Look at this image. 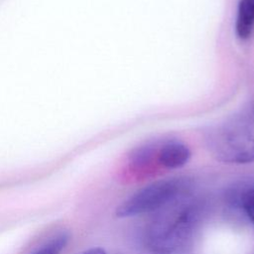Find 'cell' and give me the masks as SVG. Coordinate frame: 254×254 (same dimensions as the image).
I'll use <instances>...</instances> for the list:
<instances>
[{"mask_svg":"<svg viewBox=\"0 0 254 254\" xmlns=\"http://www.w3.org/2000/svg\"><path fill=\"white\" fill-rule=\"evenodd\" d=\"M241 203L246 215L254 223V189L247 190L243 194Z\"/></svg>","mask_w":254,"mask_h":254,"instance_id":"7","label":"cell"},{"mask_svg":"<svg viewBox=\"0 0 254 254\" xmlns=\"http://www.w3.org/2000/svg\"><path fill=\"white\" fill-rule=\"evenodd\" d=\"M205 148L217 161L246 164L254 161V100L209 126L203 135Z\"/></svg>","mask_w":254,"mask_h":254,"instance_id":"1","label":"cell"},{"mask_svg":"<svg viewBox=\"0 0 254 254\" xmlns=\"http://www.w3.org/2000/svg\"><path fill=\"white\" fill-rule=\"evenodd\" d=\"M159 210L145 230V245L153 254H172L191 235L199 208L193 201L177 198Z\"/></svg>","mask_w":254,"mask_h":254,"instance_id":"2","label":"cell"},{"mask_svg":"<svg viewBox=\"0 0 254 254\" xmlns=\"http://www.w3.org/2000/svg\"><path fill=\"white\" fill-rule=\"evenodd\" d=\"M69 239L70 234L68 231H59L39 246L32 254H61L66 247Z\"/></svg>","mask_w":254,"mask_h":254,"instance_id":"6","label":"cell"},{"mask_svg":"<svg viewBox=\"0 0 254 254\" xmlns=\"http://www.w3.org/2000/svg\"><path fill=\"white\" fill-rule=\"evenodd\" d=\"M254 30V0H239L235 17V34L244 41Z\"/></svg>","mask_w":254,"mask_h":254,"instance_id":"5","label":"cell"},{"mask_svg":"<svg viewBox=\"0 0 254 254\" xmlns=\"http://www.w3.org/2000/svg\"><path fill=\"white\" fill-rule=\"evenodd\" d=\"M186 181L168 179L152 183L118 205L117 217H132L161 209L179 198L185 191Z\"/></svg>","mask_w":254,"mask_h":254,"instance_id":"3","label":"cell"},{"mask_svg":"<svg viewBox=\"0 0 254 254\" xmlns=\"http://www.w3.org/2000/svg\"><path fill=\"white\" fill-rule=\"evenodd\" d=\"M190 148L177 140H169L157 147L158 165L165 169H178L185 166L190 159Z\"/></svg>","mask_w":254,"mask_h":254,"instance_id":"4","label":"cell"},{"mask_svg":"<svg viewBox=\"0 0 254 254\" xmlns=\"http://www.w3.org/2000/svg\"><path fill=\"white\" fill-rule=\"evenodd\" d=\"M80 254H106V252L100 247H93V248H89V249L83 251Z\"/></svg>","mask_w":254,"mask_h":254,"instance_id":"8","label":"cell"}]
</instances>
